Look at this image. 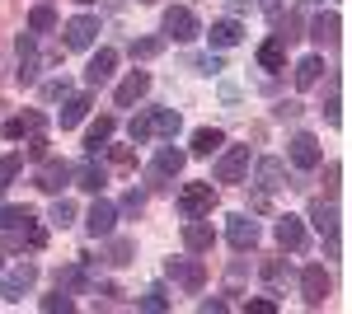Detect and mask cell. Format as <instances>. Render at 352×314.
I'll return each mask as SVG.
<instances>
[{"label":"cell","instance_id":"1","mask_svg":"<svg viewBox=\"0 0 352 314\" xmlns=\"http://www.w3.org/2000/svg\"><path fill=\"white\" fill-rule=\"evenodd\" d=\"M0 235H5V249H14V254H38L43 244H47V230L38 225V216L28 207H0Z\"/></svg>","mask_w":352,"mask_h":314},{"label":"cell","instance_id":"2","mask_svg":"<svg viewBox=\"0 0 352 314\" xmlns=\"http://www.w3.org/2000/svg\"><path fill=\"white\" fill-rule=\"evenodd\" d=\"M310 221H315V230H320V235H324V244H329V258H338V249H343V244H338V230H343V221H338V207H333V197H315V202H310Z\"/></svg>","mask_w":352,"mask_h":314},{"label":"cell","instance_id":"3","mask_svg":"<svg viewBox=\"0 0 352 314\" xmlns=\"http://www.w3.org/2000/svg\"><path fill=\"white\" fill-rule=\"evenodd\" d=\"M212 211H217V188H212V179L207 183H184V192H179V216L184 221L212 216Z\"/></svg>","mask_w":352,"mask_h":314},{"label":"cell","instance_id":"4","mask_svg":"<svg viewBox=\"0 0 352 314\" xmlns=\"http://www.w3.org/2000/svg\"><path fill=\"white\" fill-rule=\"evenodd\" d=\"M164 277L184 291H202L207 287V262L202 258H164Z\"/></svg>","mask_w":352,"mask_h":314},{"label":"cell","instance_id":"5","mask_svg":"<svg viewBox=\"0 0 352 314\" xmlns=\"http://www.w3.org/2000/svg\"><path fill=\"white\" fill-rule=\"evenodd\" d=\"M94 38H99V19H94V14H76V19L61 24V47H66V52L94 47Z\"/></svg>","mask_w":352,"mask_h":314},{"label":"cell","instance_id":"6","mask_svg":"<svg viewBox=\"0 0 352 314\" xmlns=\"http://www.w3.org/2000/svg\"><path fill=\"white\" fill-rule=\"evenodd\" d=\"M184 164H188V155H184V150L160 146V155H155V164H151V174H146V179H151V188H155V192H164V188H169V179H179V174H184Z\"/></svg>","mask_w":352,"mask_h":314},{"label":"cell","instance_id":"7","mask_svg":"<svg viewBox=\"0 0 352 314\" xmlns=\"http://www.w3.org/2000/svg\"><path fill=\"white\" fill-rule=\"evenodd\" d=\"M160 28H164V38H174V43H192V38L202 33V28H197V14H192L188 5H169Z\"/></svg>","mask_w":352,"mask_h":314},{"label":"cell","instance_id":"8","mask_svg":"<svg viewBox=\"0 0 352 314\" xmlns=\"http://www.w3.org/2000/svg\"><path fill=\"white\" fill-rule=\"evenodd\" d=\"M38 287V262H19V267H10L5 272V282H0V300H24L28 291Z\"/></svg>","mask_w":352,"mask_h":314},{"label":"cell","instance_id":"9","mask_svg":"<svg viewBox=\"0 0 352 314\" xmlns=\"http://www.w3.org/2000/svg\"><path fill=\"white\" fill-rule=\"evenodd\" d=\"M300 295H305V305H310V310H315V305H324L329 295H333V277H329V267L310 262V267L300 272Z\"/></svg>","mask_w":352,"mask_h":314},{"label":"cell","instance_id":"10","mask_svg":"<svg viewBox=\"0 0 352 314\" xmlns=\"http://www.w3.org/2000/svg\"><path fill=\"white\" fill-rule=\"evenodd\" d=\"M226 239H230V249L235 254H254L258 249V239H263V230H258V221L254 216H230V225H226Z\"/></svg>","mask_w":352,"mask_h":314},{"label":"cell","instance_id":"11","mask_svg":"<svg viewBox=\"0 0 352 314\" xmlns=\"http://www.w3.org/2000/svg\"><path fill=\"white\" fill-rule=\"evenodd\" d=\"M272 239L287 249V254H305V244H310V235H305V221L300 216H277V225H272Z\"/></svg>","mask_w":352,"mask_h":314},{"label":"cell","instance_id":"12","mask_svg":"<svg viewBox=\"0 0 352 314\" xmlns=\"http://www.w3.org/2000/svg\"><path fill=\"white\" fill-rule=\"evenodd\" d=\"M71 164L66 159H43V169H38V179H33V188L38 192H52V197H61V188H71Z\"/></svg>","mask_w":352,"mask_h":314},{"label":"cell","instance_id":"13","mask_svg":"<svg viewBox=\"0 0 352 314\" xmlns=\"http://www.w3.org/2000/svg\"><path fill=\"white\" fill-rule=\"evenodd\" d=\"M244 174H249V146H230V150H221L217 183H244Z\"/></svg>","mask_w":352,"mask_h":314},{"label":"cell","instance_id":"14","mask_svg":"<svg viewBox=\"0 0 352 314\" xmlns=\"http://www.w3.org/2000/svg\"><path fill=\"white\" fill-rule=\"evenodd\" d=\"M14 52H19V61H14V80H19V85H33V80H38V71H43L38 47H33V33H19Z\"/></svg>","mask_w":352,"mask_h":314},{"label":"cell","instance_id":"15","mask_svg":"<svg viewBox=\"0 0 352 314\" xmlns=\"http://www.w3.org/2000/svg\"><path fill=\"white\" fill-rule=\"evenodd\" d=\"M320 159H324V150H320V136L296 131V136H292V164H296V169H320Z\"/></svg>","mask_w":352,"mask_h":314},{"label":"cell","instance_id":"16","mask_svg":"<svg viewBox=\"0 0 352 314\" xmlns=\"http://www.w3.org/2000/svg\"><path fill=\"white\" fill-rule=\"evenodd\" d=\"M113 225H118V207H113V202H104V197H99L94 207L85 211V230H89L94 239H109V235H113Z\"/></svg>","mask_w":352,"mask_h":314},{"label":"cell","instance_id":"17","mask_svg":"<svg viewBox=\"0 0 352 314\" xmlns=\"http://www.w3.org/2000/svg\"><path fill=\"white\" fill-rule=\"evenodd\" d=\"M310 38H315V47H338L343 43V19L329 10V14H315L310 19Z\"/></svg>","mask_w":352,"mask_h":314},{"label":"cell","instance_id":"18","mask_svg":"<svg viewBox=\"0 0 352 314\" xmlns=\"http://www.w3.org/2000/svg\"><path fill=\"white\" fill-rule=\"evenodd\" d=\"M207 43H212V52L240 47V43H244V24H240V19H217V24L207 28Z\"/></svg>","mask_w":352,"mask_h":314},{"label":"cell","instance_id":"19","mask_svg":"<svg viewBox=\"0 0 352 314\" xmlns=\"http://www.w3.org/2000/svg\"><path fill=\"white\" fill-rule=\"evenodd\" d=\"M71 179H76V188H85V192H94V197H99V192L109 188V169L89 155L85 164H76V174H71Z\"/></svg>","mask_w":352,"mask_h":314},{"label":"cell","instance_id":"20","mask_svg":"<svg viewBox=\"0 0 352 314\" xmlns=\"http://www.w3.org/2000/svg\"><path fill=\"white\" fill-rule=\"evenodd\" d=\"M212 244H217V230H212L202 216H192L188 225H184V249H188V254H212Z\"/></svg>","mask_w":352,"mask_h":314},{"label":"cell","instance_id":"21","mask_svg":"<svg viewBox=\"0 0 352 314\" xmlns=\"http://www.w3.org/2000/svg\"><path fill=\"white\" fill-rule=\"evenodd\" d=\"M146 94H151V76H146V71H132V76H127L122 85H118L113 104H118V108H132V104H141Z\"/></svg>","mask_w":352,"mask_h":314},{"label":"cell","instance_id":"22","mask_svg":"<svg viewBox=\"0 0 352 314\" xmlns=\"http://www.w3.org/2000/svg\"><path fill=\"white\" fill-rule=\"evenodd\" d=\"M254 183H258V192H277V188H292L287 183V164L282 159H258V169H254Z\"/></svg>","mask_w":352,"mask_h":314},{"label":"cell","instance_id":"23","mask_svg":"<svg viewBox=\"0 0 352 314\" xmlns=\"http://www.w3.org/2000/svg\"><path fill=\"white\" fill-rule=\"evenodd\" d=\"M113 66H118V52H113V47H99V52L89 56V66H85V85H89V89H99V85H109Z\"/></svg>","mask_w":352,"mask_h":314},{"label":"cell","instance_id":"24","mask_svg":"<svg viewBox=\"0 0 352 314\" xmlns=\"http://www.w3.org/2000/svg\"><path fill=\"white\" fill-rule=\"evenodd\" d=\"M43 122H47V117H43L38 108H28V113H19V117L5 122V141H24L28 131H43Z\"/></svg>","mask_w":352,"mask_h":314},{"label":"cell","instance_id":"25","mask_svg":"<svg viewBox=\"0 0 352 314\" xmlns=\"http://www.w3.org/2000/svg\"><path fill=\"white\" fill-rule=\"evenodd\" d=\"M113 131H118V122H113L109 113H104V117H99L94 127L85 131V155H99V150H104V146L113 141Z\"/></svg>","mask_w":352,"mask_h":314},{"label":"cell","instance_id":"26","mask_svg":"<svg viewBox=\"0 0 352 314\" xmlns=\"http://www.w3.org/2000/svg\"><path fill=\"white\" fill-rule=\"evenodd\" d=\"M292 76H296V89H315L320 76H324V56H300Z\"/></svg>","mask_w":352,"mask_h":314},{"label":"cell","instance_id":"27","mask_svg":"<svg viewBox=\"0 0 352 314\" xmlns=\"http://www.w3.org/2000/svg\"><path fill=\"white\" fill-rule=\"evenodd\" d=\"M89 108H94L89 94H66V99H61V127H80Z\"/></svg>","mask_w":352,"mask_h":314},{"label":"cell","instance_id":"28","mask_svg":"<svg viewBox=\"0 0 352 314\" xmlns=\"http://www.w3.org/2000/svg\"><path fill=\"white\" fill-rule=\"evenodd\" d=\"M221 146H226V131L221 127H197L192 131V155H212Z\"/></svg>","mask_w":352,"mask_h":314},{"label":"cell","instance_id":"29","mask_svg":"<svg viewBox=\"0 0 352 314\" xmlns=\"http://www.w3.org/2000/svg\"><path fill=\"white\" fill-rule=\"evenodd\" d=\"M151 122H155V136H179V127H184L179 108H151Z\"/></svg>","mask_w":352,"mask_h":314},{"label":"cell","instance_id":"30","mask_svg":"<svg viewBox=\"0 0 352 314\" xmlns=\"http://www.w3.org/2000/svg\"><path fill=\"white\" fill-rule=\"evenodd\" d=\"M258 66H263V71H282V66H287V43L268 38V43L258 47Z\"/></svg>","mask_w":352,"mask_h":314},{"label":"cell","instance_id":"31","mask_svg":"<svg viewBox=\"0 0 352 314\" xmlns=\"http://www.w3.org/2000/svg\"><path fill=\"white\" fill-rule=\"evenodd\" d=\"M136 310H146V314H164V310H169V291H164V287H146L141 295H136Z\"/></svg>","mask_w":352,"mask_h":314},{"label":"cell","instance_id":"32","mask_svg":"<svg viewBox=\"0 0 352 314\" xmlns=\"http://www.w3.org/2000/svg\"><path fill=\"white\" fill-rule=\"evenodd\" d=\"M52 28H56V10L47 5V0L28 10V33H52Z\"/></svg>","mask_w":352,"mask_h":314},{"label":"cell","instance_id":"33","mask_svg":"<svg viewBox=\"0 0 352 314\" xmlns=\"http://www.w3.org/2000/svg\"><path fill=\"white\" fill-rule=\"evenodd\" d=\"M127 136H132V146H146V141L155 136V122H151V108L132 117V127H127Z\"/></svg>","mask_w":352,"mask_h":314},{"label":"cell","instance_id":"34","mask_svg":"<svg viewBox=\"0 0 352 314\" xmlns=\"http://www.w3.org/2000/svg\"><path fill=\"white\" fill-rule=\"evenodd\" d=\"M104 258H109L113 267H127V262L136 258V239H113V244H109V254H104Z\"/></svg>","mask_w":352,"mask_h":314},{"label":"cell","instance_id":"35","mask_svg":"<svg viewBox=\"0 0 352 314\" xmlns=\"http://www.w3.org/2000/svg\"><path fill=\"white\" fill-rule=\"evenodd\" d=\"M19 174H24V155H19V150H14V155H0V192L14 183Z\"/></svg>","mask_w":352,"mask_h":314},{"label":"cell","instance_id":"36","mask_svg":"<svg viewBox=\"0 0 352 314\" xmlns=\"http://www.w3.org/2000/svg\"><path fill=\"white\" fill-rule=\"evenodd\" d=\"M127 52H132L136 61H151V56L164 52V38H132V47H127Z\"/></svg>","mask_w":352,"mask_h":314},{"label":"cell","instance_id":"37","mask_svg":"<svg viewBox=\"0 0 352 314\" xmlns=\"http://www.w3.org/2000/svg\"><path fill=\"white\" fill-rule=\"evenodd\" d=\"M272 38H277V43H287V47H292L296 38H305V33H300V14H287V19H277V33H272Z\"/></svg>","mask_w":352,"mask_h":314},{"label":"cell","instance_id":"38","mask_svg":"<svg viewBox=\"0 0 352 314\" xmlns=\"http://www.w3.org/2000/svg\"><path fill=\"white\" fill-rule=\"evenodd\" d=\"M47 221H52V225H61V230H66V225H71V221H76V202H66V197H56V202H52V211H47Z\"/></svg>","mask_w":352,"mask_h":314},{"label":"cell","instance_id":"39","mask_svg":"<svg viewBox=\"0 0 352 314\" xmlns=\"http://www.w3.org/2000/svg\"><path fill=\"white\" fill-rule=\"evenodd\" d=\"M43 310H47V314H56V310H61V314H71V310H76V300H71V291H61V287H56V295H43Z\"/></svg>","mask_w":352,"mask_h":314},{"label":"cell","instance_id":"40","mask_svg":"<svg viewBox=\"0 0 352 314\" xmlns=\"http://www.w3.org/2000/svg\"><path fill=\"white\" fill-rule=\"evenodd\" d=\"M109 150V159L118 164V169H136V150L132 146H104Z\"/></svg>","mask_w":352,"mask_h":314},{"label":"cell","instance_id":"41","mask_svg":"<svg viewBox=\"0 0 352 314\" xmlns=\"http://www.w3.org/2000/svg\"><path fill=\"white\" fill-rule=\"evenodd\" d=\"M320 164H324V159H320ZM338 183H343V164L333 159V164H324V192L329 197H338Z\"/></svg>","mask_w":352,"mask_h":314},{"label":"cell","instance_id":"42","mask_svg":"<svg viewBox=\"0 0 352 314\" xmlns=\"http://www.w3.org/2000/svg\"><path fill=\"white\" fill-rule=\"evenodd\" d=\"M320 113H324V122H333V127L343 122V99H338V89H333L324 104H320Z\"/></svg>","mask_w":352,"mask_h":314},{"label":"cell","instance_id":"43","mask_svg":"<svg viewBox=\"0 0 352 314\" xmlns=\"http://www.w3.org/2000/svg\"><path fill=\"white\" fill-rule=\"evenodd\" d=\"M287 272H292V267H287V258H263V282H272V287H277Z\"/></svg>","mask_w":352,"mask_h":314},{"label":"cell","instance_id":"44","mask_svg":"<svg viewBox=\"0 0 352 314\" xmlns=\"http://www.w3.org/2000/svg\"><path fill=\"white\" fill-rule=\"evenodd\" d=\"M188 66L197 71V76H217V71H226L221 56H188Z\"/></svg>","mask_w":352,"mask_h":314},{"label":"cell","instance_id":"45","mask_svg":"<svg viewBox=\"0 0 352 314\" xmlns=\"http://www.w3.org/2000/svg\"><path fill=\"white\" fill-rule=\"evenodd\" d=\"M118 211H122V216H141V211H146V192H136V188H132V192L122 197V207H118Z\"/></svg>","mask_w":352,"mask_h":314},{"label":"cell","instance_id":"46","mask_svg":"<svg viewBox=\"0 0 352 314\" xmlns=\"http://www.w3.org/2000/svg\"><path fill=\"white\" fill-rule=\"evenodd\" d=\"M28 159H47V136L43 131H28V150H24Z\"/></svg>","mask_w":352,"mask_h":314},{"label":"cell","instance_id":"47","mask_svg":"<svg viewBox=\"0 0 352 314\" xmlns=\"http://www.w3.org/2000/svg\"><path fill=\"white\" fill-rule=\"evenodd\" d=\"M66 94H71L66 80H47V85H43V99H66Z\"/></svg>","mask_w":352,"mask_h":314},{"label":"cell","instance_id":"48","mask_svg":"<svg viewBox=\"0 0 352 314\" xmlns=\"http://www.w3.org/2000/svg\"><path fill=\"white\" fill-rule=\"evenodd\" d=\"M244 310H249V314H272V310H277V300H268V295H258V300H249Z\"/></svg>","mask_w":352,"mask_h":314},{"label":"cell","instance_id":"49","mask_svg":"<svg viewBox=\"0 0 352 314\" xmlns=\"http://www.w3.org/2000/svg\"><path fill=\"white\" fill-rule=\"evenodd\" d=\"M277 117H282V122H287V117H300V104H296V99H287V104H277Z\"/></svg>","mask_w":352,"mask_h":314},{"label":"cell","instance_id":"50","mask_svg":"<svg viewBox=\"0 0 352 314\" xmlns=\"http://www.w3.org/2000/svg\"><path fill=\"white\" fill-rule=\"evenodd\" d=\"M197 310H202V314H221V310H226V300H221V295H207Z\"/></svg>","mask_w":352,"mask_h":314},{"label":"cell","instance_id":"51","mask_svg":"<svg viewBox=\"0 0 352 314\" xmlns=\"http://www.w3.org/2000/svg\"><path fill=\"white\" fill-rule=\"evenodd\" d=\"M258 5H263L268 14H277V5H282V0H258Z\"/></svg>","mask_w":352,"mask_h":314},{"label":"cell","instance_id":"52","mask_svg":"<svg viewBox=\"0 0 352 314\" xmlns=\"http://www.w3.org/2000/svg\"><path fill=\"white\" fill-rule=\"evenodd\" d=\"M141 5H160V0H141Z\"/></svg>","mask_w":352,"mask_h":314},{"label":"cell","instance_id":"53","mask_svg":"<svg viewBox=\"0 0 352 314\" xmlns=\"http://www.w3.org/2000/svg\"><path fill=\"white\" fill-rule=\"evenodd\" d=\"M76 5H94V0H76Z\"/></svg>","mask_w":352,"mask_h":314},{"label":"cell","instance_id":"54","mask_svg":"<svg viewBox=\"0 0 352 314\" xmlns=\"http://www.w3.org/2000/svg\"><path fill=\"white\" fill-rule=\"evenodd\" d=\"M0 267H5V258H0Z\"/></svg>","mask_w":352,"mask_h":314},{"label":"cell","instance_id":"55","mask_svg":"<svg viewBox=\"0 0 352 314\" xmlns=\"http://www.w3.org/2000/svg\"><path fill=\"white\" fill-rule=\"evenodd\" d=\"M0 108H5V104H0Z\"/></svg>","mask_w":352,"mask_h":314}]
</instances>
